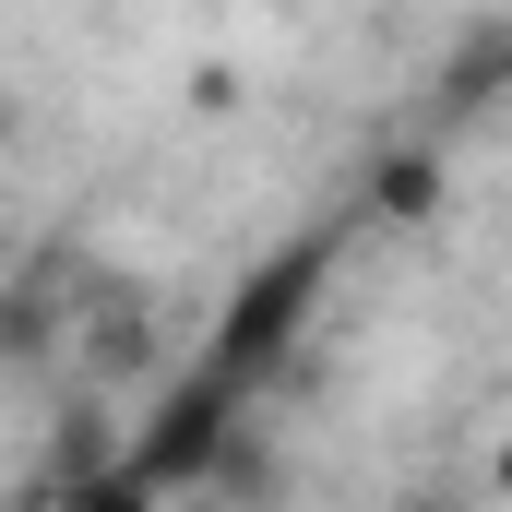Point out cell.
I'll return each instance as SVG.
<instances>
[{
  "label": "cell",
  "mask_w": 512,
  "mask_h": 512,
  "mask_svg": "<svg viewBox=\"0 0 512 512\" xmlns=\"http://www.w3.org/2000/svg\"><path fill=\"white\" fill-rule=\"evenodd\" d=\"M322 262H334V239H298V251H274L227 298V322H215V346H203V382H227L239 405H251V382L262 370H286L298 358V322L322 310Z\"/></svg>",
  "instance_id": "1"
},
{
  "label": "cell",
  "mask_w": 512,
  "mask_h": 512,
  "mask_svg": "<svg viewBox=\"0 0 512 512\" xmlns=\"http://www.w3.org/2000/svg\"><path fill=\"white\" fill-rule=\"evenodd\" d=\"M239 417H251L239 393L191 370V382H167L155 405H143V417H131L120 465L143 477V489H155V501H179V489H203V477H215V453H227V429H239Z\"/></svg>",
  "instance_id": "2"
},
{
  "label": "cell",
  "mask_w": 512,
  "mask_h": 512,
  "mask_svg": "<svg viewBox=\"0 0 512 512\" xmlns=\"http://www.w3.org/2000/svg\"><path fill=\"white\" fill-rule=\"evenodd\" d=\"M441 203H453V143L441 131H393L382 155H370V227H441Z\"/></svg>",
  "instance_id": "3"
},
{
  "label": "cell",
  "mask_w": 512,
  "mask_h": 512,
  "mask_svg": "<svg viewBox=\"0 0 512 512\" xmlns=\"http://www.w3.org/2000/svg\"><path fill=\"white\" fill-rule=\"evenodd\" d=\"M501 96H512V24H465L453 60H441V143H453L465 120H489Z\"/></svg>",
  "instance_id": "4"
},
{
  "label": "cell",
  "mask_w": 512,
  "mask_h": 512,
  "mask_svg": "<svg viewBox=\"0 0 512 512\" xmlns=\"http://www.w3.org/2000/svg\"><path fill=\"white\" fill-rule=\"evenodd\" d=\"M72 346V298L48 286V274H12L0 286V370H36V358H60Z\"/></svg>",
  "instance_id": "5"
},
{
  "label": "cell",
  "mask_w": 512,
  "mask_h": 512,
  "mask_svg": "<svg viewBox=\"0 0 512 512\" xmlns=\"http://www.w3.org/2000/svg\"><path fill=\"white\" fill-rule=\"evenodd\" d=\"M84 382L96 393H120V382H155V322L131 310V298H108V310H84Z\"/></svg>",
  "instance_id": "6"
},
{
  "label": "cell",
  "mask_w": 512,
  "mask_h": 512,
  "mask_svg": "<svg viewBox=\"0 0 512 512\" xmlns=\"http://www.w3.org/2000/svg\"><path fill=\"white\" fill-rule=\"evenodd\" d=\"M48 501H60V512H167L120 453H108V465H84V477H72V489H48Z\"/></svg>",
  "instance_id": "7"
}]
</instances>
